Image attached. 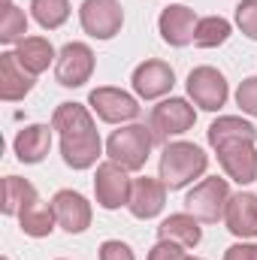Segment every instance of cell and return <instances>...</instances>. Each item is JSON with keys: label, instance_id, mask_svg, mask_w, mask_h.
<instances>
[{"label": "cell", "instance_id": "44dd1931", "mask_svg": "<svg viewBox=\"0 0 257 260\" xmlns=\"http://www.w3.org/2000/svg\"><path fill=\"white\" fill-rule=\"evenodd\" d=\"M18 224H21V233L30 236V239H43V236H52L58 218H55V209L52 203H43L40 197L34 203H27L21 212H18Z\"/></svg>", "mask_w": 257, "mask_h": 260}, {"label": "cell", "instance_id": "cb8c5ba5", "mask_svg": "<svg viewBox=\"0 0 257 260\" xmlns=\"http://www.w3.org/2000/svg\"><path fill=\"white\" fill-rule=\"evenodd\" d=\"M34 200H37V188L27 179H21V176H6L3 179V215H18Z\"/></svg>", "mask_w": 257, "mask_h": 260}, {"label": "cell", "instance_id": "7402d4cb", "mask_svg": "<svg viewBox=\"0 0 257 260\" xmlns=\"http://www.w3.org/2000/svg\"><path fill=\"white\" fill-rule=\"evenodd\" d=\"M206 139H209V145L212 148H218V145H224V142H233V139H257V127L251 121H245V118H239V115H221V118H215L209 130H206Z\"/></svg>", "mask_w": 257, "mask_h": 260}, {"label": "cell", "instance_id": "5bb4252c", "mask_svg": "<svg viewBox=\"0 0 257 260\" xmlns=\"http://www.w3.org/2000/svg\"><path fill=\"white\" fill-rule=\"evenodd\" d=\"M52 209H55V218H58V227L67 230L70 236L76 233H85L91 227V203L79 191H58L52 197Z\"/></svg>", "mask_w": 257, "mask_h": 260}, {"label": "cell", "instance_id": "9c48e42d", "mask_svg": "<svg viewBox=\"0 0 257 260\" xmlns=\"http://www.w3.org/2000/svg\"><path fill=\"white\" fill-rule=\"evenodd\" d=\"M185 85H188V97L194 100V106H200L206 112H218L230 97L227 79L215 67H194Z\"/></svg>", "mask_w": 257, "mask_h": 260}, {"label": "cell", "instance_id": "5b68a950", "mask_svg": "<svg viewBox=\"0 0 257 260\" xmlns=\"http://www.w3.org/2000/svg\"><path fill=\"white\" fill-rule=\"evenodd\" d=\"M197 124V112L185 97H170V100H160L154 109H151V121L148 127L154 133V142H170V136H182Z\"/></svg>", "mask_w": 257, "mask_h": 260}, {"label": "cell", "instance_id": "f546056e", "mask_svg": "<svg viewBox=\"0 0 257 260\" xmlns=\"http://www.w3.org/2000/svg\"><path fill=\"white\" fill-rule=\"evenodd\" d=\"M100 260H136L133 248L121 239H106L100 245Z\"/></svg>", "mask_w": 257, "mask_h": 260}, {"label": "cell", "instance_id": "836d02e7", "mask_svg": "<svg viewBox=\"0 0 257 260\" xmlns=\"http://www.w3.org/2000/svg\"><path fill=\"white\" fill-rule=\"evenodd\" d=\"M3 260H9V257H3Z\"/></svg>", "mask_w": 257, "mask_h": 260}, {"label": "cell", "instance_id": "4fadbf2b", "mask_svg": "<svg viewBox=\"0 0 257 260\" xmlns=\"http://www.w3.org/2000/svg\"><path fill=\"white\" fill-rule=\"evenodd\" d=\"M197 12L191 6H182V3H173L160 12L157 18V30H160V40L173 49H185L194 43V30H197Z\"/></svg>", "mask_w": 257, "mask_h": 260}, {"label": "cell", "instance_id": "ffe728a7", "mask_svg": "<svg viewBox=\"0 0 257 260\" xmlns=\"http://www.w3.org/2000/svg\"><path fill=\"white\" fill-rule=\"evenodd\" d=\"M15 55H18L21 67L27 73H34V76L46 73L58 61V55H55V49H52V43L46 37H24L21 43H15Z\"/></svg>", "mask_w": 257, "mask_h": 260}, {"label": "cell", "instance_id": "8992f818", "mask_svg": "<svg viewBox=\"0 0 257 260\" xmlns=\"http://www.w3.org/2000/svg\"><path fill=\"white\" fill-rule=\"evenodd\" d=\"M79 24L91 40H112L124 27V9L118 0H82Z\"/></svg>", "mask_w": 257, "mask_h": 260}, {"label": "cell", "instance_id": "52a82bcc", "mask_svg": "<svg viewBox=\"0 0 257 260\" xmlns=\"http://www.w3.org/2000/svg\"><path fill=\"white\" fill-rule=\"evenodd\" d=\"M88 106L106 124H133L139 118V100L121 88H112V85L94 88L88 94Z\"/></svg>", "mask_w": 257, "mask_h": 260}, {"label": "cell", "instance_id": "2e32d148", "mask_svg": "<svg viewBox=\"0 0 257 260\" xmlns=\"http://www.w3.org/2000/svg\"><path fill=\"white\" fill-rule=\"evenodd\" d=\"M164 206H167V185H164L160 179H148V176L133 179L130 203H127V209H130L133 218L151 221V218H157V215L164 212Z\"/></svg>", "mask_w": 257, "mask_h": 260}, {"label": "cell", "instance_id": "277c9868", "mask_svg": "<svg viewBox=\"0 0 257 260\" xmlns=\"http://www.w3.org/2000/svg\"><path fill=\"white\" fill-rule=\"evenodd\" d=\"M230 200V185L221 176H209L200 185H194V191L185 197V209L191 212L200 224H218L224 218Z\"/></svg>", "mask_w": 257, "mask_h": 260}, {"label": "cell", "instance_id": "30bf717a", "mask_svg": "<svg viewBox=\"0 0 257 260\" xmlns=\"http://www.w3.org/2000/svg\"><path fill=\"white\" fill-rule=\"evenodd\" d=\"M94 76V52L88 43H67L55 61V79L61 88H82Z\"/></svg>", "mask_w": 257, "mask_h": 260}, {"label": "cell", "instance_id": "6da1fadb", "mask_svg": "<svg viewBox=\"0 0 257 260\" xmlns=\"http://www.w3.org/2000/svg\"><path fill=\"white\" fill-rule=\"evenodd\" d=\"M52 127L61 136V157L70 170H91L103 154L94 115L82 103H61L52 112Z\"/></svg>", "mask_w": 257, "mask_h": 260}, {"label": "cell", "instance_id": "3957f363", "mask_svg": "<svg viewBox=\"0 0 257 260\" xmlns=\"http://www.w3.org/2000/svg\"><path fill=\"white\" fill-rule=\"evenodd\" d=\"M154 148V133L145 124H121L109 139H106V154L127 173H136L145 167L148 154Z\"/></svg>", "mask_w": 257, "mask_h": 260}, {"label": "cell", "instance_id": "8fae6325", "mask_svg": "<svg viewBox=\"0 0 257 260\" xmlns=\"http://www.w3.org/2000/svg\"><path fill=\"white\" fill-rule=\"evenodd\" d=\"M221 170L227 173V179H233L236 185H251L257 182V151L251 139H233L215 148Z\"/></svg>", "mask_w": 257, "mask_h": 260}, {"label": "cell", "instance_id": "ac0fdd59", "mask_svg": "<svg viewBox=\"0 0 257 260\" xmlns=\"http://www.w3.org/2000/svg\"><path fill=\"white\" fill-rule=\"evenodd\" d=\"M52 130L49 124H27L24 130H18L15 142H12V151L21 164H40L49 148H52Z\"/></svg>", "mask_w": 257, "mask_h": 260}, {"label": "cell", "instance_id": "d6a6232c", "mask_svg": "<svg viewBox=\"0 0 257 260\" xmlns=\"http://www.w3.org/2000/svg\"><path fill=\"white\" fill-rule=\"evenodd\" d=\"M58 260H67V257H58Z\"/></svg>", "mask_w": 257, "mask_h": 260}, {"label": "cell", "instance_id": "603a6c76", "mask_svg": "<svg viewBox=\"0 0 257 260\" xmlns=\"http://www.w3.org/2000/svg\"><path fill=\"white\" fill-rule=\"evenodd\" d=\"M233 34V24L221 15H206L197 21V30H194V46L197 49H218L230 40Z\"/></svg>", "mask_w": 257, "mask_h": 260}, {"label": "cell", "instance_id": "7a4b0ae2", "mask_svg": "<svg viewBox=\"0 0 257 260\" xmlns=\"http://www.w3.org/2000/svg\"><path fill=\"white\" fill-rule=\"evenodd\" d=\"M209 167V154L194 145V142H167L164 154H160V167H157V179L167 185V191H182L188 188L194 179H200Z\"/></svg>", "mask_w": 257, "mask_h": 260}, {"label": "cell", "instance_id": "f1b7e54d", "mask_svg": "<svg viewBox=\"0 0 257 260\" xmlns=\"http://www.w3.org/2000/svg\"><path fill=\"white\" fill-rule=\"evenodd\" d=\"M148 260H188V254H185V245L170 242V239H157L148 251Z\"/></svg>", "mask_w": 257, "mask_h": 260}, {"label": "cell", "instance_id": "83f0119b", "mask_svg": "<svg viewBox=\"0 0 257 260\" xmlns=\"http://www.w3.org/2000/svg\"><path fill=\"white\" fill-rule=\"evenodd\" d=\"M236 106L245 115H254L257 118V76H248V79L239 82V88H236Z\"/></svg>", "mask_w": 257, "mask_h": 260}, {"label": "cell", "instance_id": "7c38bea8", "mask_svg": "<svg viewBox=\"0 0 257 260\" xmlns=\"http://www.w3.org/2000/svg\"><path fill=\"white\" fill-rule=\"evenodd\" d=\"M130 85H133V94L139 100H160L173 91L176 85V73L167 61H157V58H148L133 70L130 76Z\"/></svg>", "mask_w": 257, "mask_h": 260}, {"label": "cell", "instance_id": "d4e9b609", "mask_svg": "<svg viewBox=\"0 0 257 260\" xmlns=\"http://www.w3.org/2000/svg\"><path fill=\"white\" fill-rule=\"evenodd\" d=\"M30 15L43 30H58L70 18V0H30Z\"/></svg>", "mask_w": 257, "mask_h": 260}, {"label": "cell", "instance_id": "1f68e13d", "mask_svg": "<svg viewBox=\"0 0 257 260\" xmlns=\"http://www.w3.org/2000/svg\"><path fill=\"white\" fill-rule=\"evenodd\" d=\"M188 260H203V257H188Z\"/></svg>", "mask_w": 257, "mask_h": 260}, {"label": "cell", "instance_id": "e0dca14e", "mask_svg": "<svg viewBox=\"0 0 257 260\" xmlns=\"http://www.w3.org/2000/svg\"><path fill=\"white\" fill-rule=\"evenodd\" d=\"M34 82H37V76L21 67L15 52H3L0 55V100L3 103L24 100L34 91Z\"/></svg>", "mask_w": 257, "mask_h": 260}, {"label": "cell", "instance_id": "ba28073f", "mask_svg": "<svg viewBox=\"0 0 257 260\" xmlns=\"http://www.w3.org/2000/svg\"><path fill=\"white\" fill-rule=\"evenodd\" d=\"M130 188H133V179L127 176L124 167H118L115 160L97 164V173H94V197H97V206L100 209L115 212V209L127 206Z\"/></svg>", "mask_w": 257, "mask_h": 260}, {"label": "cell", "instance_id": "4dcf8cb0", "mask_svg": "<svg viewBox=\"0 0 257 260\" xmlns=\"http://www.w3.org/2000/svg\"><path fill=\"white\" fill-rule=\"evenodd\" d=\"M224 260H257V242H236L224 251Z\"/></svg>", "mask_w": 257, "mask_h": 260}, {"label": "cell", "instance_id": "d6986e66", "mask_svg": "<svg viewBox=\"0 0 257 260\" xmlns=\"http://www.w3.org/2000/svg\"><path fill=\"white\" fill-rule=\"evenodd\" d=\"M157 236L170 239V242H179L185 248H197L200 239H203V227H200V221L194 218L191 212H176V215H170V218L160 221Z\"/></svg>", "mask_w": 257, "mask_h": 260}, {"label": "cell", "instance_id": "484cf974", "mask_svg": "<svg viewBox=\"0 0 257 260\" xmlns=\"http://www.w3.org/2000/svg\"><path fill=\"white\" fill-rule=\"evenodd\" d=\"M27 34V15L18 9L12 0H3V15H0V43H21Z\"/></svg>", "mask_w": 257, "mask_h": 260}, {"label": "cell", "instance_id": "9a60e30c", "mask_svg": "<svg viewBox=\"0 0 257 260\" xmlns=\"http://www.w3.org/2000/svg\"><path fill=\"white\" fill-rule=\"evenodd\" d=\"M224 224L236 239H257V194L239 191L230 194L227 209H224Z\"/></svg>", "mask_w": 257, "mask_h": 260}, {"label": "cell", "instance_id": "4316f807", "mask_svg": "<svg viewBox=\"0 0 257 260\" xmlns=\"http://www.w3.org/2000/svg\"><path fill=\"white\" fill-rule=\"evenodd\" d=\"M236 27L248 40H257V0H239V6H236Z\"/></svg>", "mask_w": 257, "mask_h": 260}]
</instances>
